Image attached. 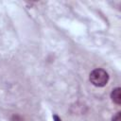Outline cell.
Returning a JSON list of instances; mask_svg holds the SVG:
<instances>
[{"mask_svg": "<svg viewBox=\"0 0 121 121\" xmlns=\"http://www.w3.org/2000/svg\"><path fill=\"white\" fill-rule=\"evenodd\" d=\"M109 80L108 73L101 68L95 69L90 74V81L96 87H103Z\"/></svg>", "mask_w": 121, "mask_h": 121, "instance_id": "6da1fadb", "label": "cell"}, {"mask_svg": "<svg viewBox=\"0 0 121 121\" xmlns=\"http://www.w3.org/2000/svg\"><path fill=\"white\" fill-rule=\"evenodd\" d=\"M111 97H112V100L115 104L120 105L121 104V89L119 87L113 89L112 94H111Z\"/></svg>", "mask_w": 121, "mask_h": 121, "instance_id": "7a4b0ae2", "label": "cell"}, {"mask_svg": "<svg viewBox=\"0 0 121 121\" xmlns=\"http://www.w3.org/2000/svg\"><path fill=\"white\" fill-rule=\"evenodd\" d=\"M112 121H121V113H120L119 112H116L115 115H113V117H112Z\"/></svg>", "mask_w": 121, "mask_h": 121, "instance_id": "3957f363", "label": "cell"}, {"mask_svg": "<svg viewBox=\"0 0 121 121\" xmlns=\"http://www.w3.org/2000/svg\"><path fill=\"white\" fill-rule=\"evenodd\" d=\"M54 119H55L56 121H61V120H60V118H59L57 115H54Z\"/></svg>", "mask_w": 121, "mask_h": 121, "instance_id": "277c9868", "label": "cell"}]
</instances>
